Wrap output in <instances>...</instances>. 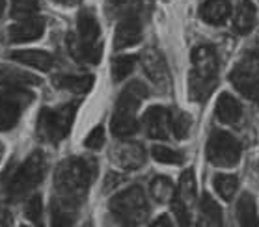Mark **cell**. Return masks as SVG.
Instances as JSON below:
<instances>
[{"label":"cell","mask_w":259,"mask_h":227,"mask_svg":"<svg viewBox=\"0 0 259 227\" xmlns=\"http://www.w3.org/2000/svg\"><path fill=\"white\" fill-rule=\"evenodd\" d=\"M23 227H26V225H23Z\"/></svg>","instance_id":"cell-44"},{"label":"cell","mask_w":259,"mask_h":227,"mask_svg":"<svg viewBox=\"0 0 259 227\" xmlns=\"http://www.w3.org/2000/svg\"><path fill=\"white\" fill-rule=\"evenodd\" d=\"M56 4H62V6H73V4H77L78 0H54Z\"/></svg>","instance_id":"cell-39"},{"label":"cell","mask_w":259,"mask_h":227,"mask_svg":"<svg viewBox=\"0 0 259 227\" xmlns=\"http://www.w3.org/2000/svg\"><path fill=\"white\" fill-rule=\"evenodd\" d=\"M77 106V103H67L58 108H43L39 114V130L49 142L58 144L69 134Z\"/></svg>","instance_id":"cell-4"},{"label":"cell","mask_w":259,"mask_h":227,"mask_svg":"<svg viewBox=\"0 0 259 227\" xmlns=\"http://www.w3.org/2000/svg\"><path fill=\"white\" fill-rule=\"evenodd\" d=\"M13 62L39 71H51L54 65L53 54H49L47 51H34V49H23V51H13L8 54Z\"/></svg>","instance_id":"cell-14"},{"label":"cell","mask_w":259,"mask_h":227,"mask_svg":"<svg viewBox=\"0 0 259 227\" xmlns=\"http://www.w3.org/2000/svg\"><path fill=\"white\" fill-rule=\"evenodd\" d=\"M32 101L34 95L26 92V87H8L6 92H0V130H12L17 125L23 108Z\"/></svg>","instance_id":"cell-7"},{"label":"cell","mask_w":259,"mask_h":227,"mask_svg":"<svg viewBox=\"0 0 259 227\" xmlns=\"http://www.w3.org/2000/svg\"><path fill=\"white\" fill-rule=\"evenodd\" d=\"M231 15V6L228 0H205L200 8V17L203 23L218 26L224 24Z\"/></svg>","instance_id":"cell-16"},{"label":"cell","mask_w":259,"mask_h":227,"mask_svg":"<svg viewBox=\"0 0 259 227\" xmlns=\"http://www.w3.org/2000/svg\"><path fill=\"white\" fill-rule=\"evenodd\" d=\"M75 223V216L73 210L67 207L54 203L53 201V214H51V227H73Z\"/></svg>","instance_id":"cell-31"},{"label":"cell","mask_w":259,"mask_h":227,"mask_svg":"<svg viewBox=\"0 0 259 227\" xmlns=\"http://www.w3.org/2000/svg\"><path fill=\"white\" fill-rule=\"evenodd\" d=\"M230 80L244 99L259 105V73H248L235 67L230 73Z\"/></svg>","instance_id":"cell-12"},{"label":"cell","mask_w":259,"mask_h":227,"mask_svg":"<svg viewBox=\"0 0 259 227\" xmlns=\"http://www.w3.org/2000/svg\"><path fill=\"white\" fill-rule=\"evenodd\" d=\"M110 212L125 227H135L142 223L147 216V201L144 190L140 187H131L116 194L110 199Z\"/></svg>","instance_id":"cell-3"},{"label":"cell","mask_w":259,"mask_h":227,"mask_svg":"<svg viewBox=\"0 0 259 227\" xmlns=\"http://www.w3.org/2000/svg\"><path fill=\"white\" fill-rule=\"evenodd\" d=\"M192 64H194V71L190 76L192 94L207 95V92L214 84V76H217L218 69V58L214 49L209 47V45L196 47L192 51Z\"/></svg>","instance_id":"cell-5"},{"label":"cell","mask_w":259,"mask_h":227,"mask_svg":"<svg viewBox=\"0 0 259 227\" xmlns=\"http://www.w3.org/2000/svg\"><path fill=\"white\" fill-rule=\"evenodd\" d=\"M214 116L222 123L228 125H235L242 116V106L241 103L233 97L231 94H220L217 99V106H214Z\"/></svg>","instance_id":"cell-17"},{"label":"cell","mask_w":259,"mask_h":227,"mask_svg":"<svg viewBox=\"0 0 259 227\" xmlns=\"http://www.w3.org/2000/svg\"><path fill=\"white\" fill-rule=\"evenodd\" d=\"M142 39V23L138 17H125L114 32V49L133 47Z\"/></svg>","instance_id":"cell-11"},{"label":"cell","mask_w":259,"mask_h":227,"mask_svg":"<svg viewBox=\"0 0 259 227\" xmlns=\"http://www.w3.org/2000/svg\"><path fill=\"white\" fill-rule=\"evenodd\" d=\"M198 194V188H196V175L192 169H187L185 173L181 175L179 179V199L183 203H192Z\"/></svg>","instance_id":"cell-28"},{"label":"cell","mask_w":259,"mask_h":227,"mask_svg":"<svg viewBox=\"0 0 259 227\" xmlns=\"http://www.w3.org/2000/svg\"><path fill=\"white\" fill-rule=\"evenodd\" d=\"M39 84V78L28 71L17 69L13 65L0 64V86L4 87H28Z\"/></svg>","instance_id":"cell-15"},{"label":"cell","mask_w":259,"mask_h":227,"mask_svg":"<svg viewBox=\"0 0 259 227\" xmlns=\"http://www.w3.org/2000/svg\"><path fill=\"white\" fill-rule=\"evenodd\" d=\"M24 216L26 220H30L32 223H39L43 216V199L41 196H32V198L26 201V207H24Z\"/></svg>","instance_id":"cell-34"},{"label":"cell","mask_w":259,"mask_h":227,"mask_svg":"<svg viewBox=\"0 0 259 227\" xmlns=\"http://www.w3.org/2000/svg\"><path fill=\"white\" fill-rule=\"evenodd\" d=\"M149 227H174V221L170 220V216L162 214L160 218H157V220H155Z\"/></svg>","instance_id":"cell-37"},{"label":"cell","mask_w":259,"mask_h":227,"mask_svg":"<svg viewBox=\"0 0 259 227\" xmlns=\"http://www.w3.org/2000/svg\"><path fill=\"white\" fill-rule=\"evenodd\" d=\"M200 209H201V214H203V220L207 221V225L222 227V223H224V220H222V209H220V205H218L209 194H205V196L201 198Z\"/></svg>","instance_id":"cell-25"},{"label":"cell","mask_w":259,"mask_h":227,"mask_svg":"<svg viewBox=\"0 0 259 227\" xmlns=\"http://www.w3.org/2000/svg\"><path fill=\"white\" fill-rule=\"evenodd\" d=\"M77 30L78 39L84 41V43H97V39H99V23H97V17L90 10H82V12L78 13Z\"/></svg>","instance_id":"cell-20"},{"label":"cell","mask_w":259,"mask_h":227,"mask_svg":"<svg viewBox=\"0 0 259 227\" xmlns=\"http://www.w3.org/2000/svg\"><path fill=\"white\" fill-rule=\"evenodd\" d=\"M53 84L60 89H67L73 94H88L94 86L92 75H58L54 76Z\"/></svg>","instance_id":"cell-19"},{"label":"cell","mask_w":259,"mask_h":227,"mask_svg":"<svg viewBox=\"0 0 259 227\" xmlns=\"http://www.w3.org/2000/svg\"><path fill=\"white\" fill-rule=\"evenodd\" d=\"M110 2H114V4H119V2H123V0H110Z\"/></svg>","instance_id":"cell-42"},{"label":"cell","mask_w":259,"mask_h":227,"mask_svg":"<svg viewBox=\"0 0 259 227\" xmlns=\"http://www.w3.org/2000/svg\"><path fill=\"white\" fill-rule=\"evenodd\" d=\"M13 4V17L15 19H26V17H32L35 12H37V0H12Z\"/></svg>","instance_id":"cell-33"},{"label":"cell","mask_w":259,"mask_h":227,"mask_svg":"<svg viewBox=\"0 0 259 227\" xmlns=\"http://www.w3.org/2000/svg\"><path fill=\"white\" fill-rule=\"evenodd\" d=\"M190 127H192V117H190L187 112H177L176 116L171 117L170 128H171V132H174V136H176L177 140L187 138Z\"/></svg>","instance_id":"cell-30"},{"label":"cell","mask_w":259,"mask_h":227,"mask_svg":"<svg viewBox=\"0 0 259 227\" xmlns=\"http://www.w3.org/2000/svg\"><path fill=\"white\" fill-rule=\"evenodd\" d=\"M86 227H92V225H86Z\"/></svg>","instance_id":"cell-43"},{"label":"cell","mask_w":259,"mask_h":227,"mask_svg":"<svg viewBox=\"0 0 259 227\" xmlns=\"http://www.w3.org/2000/svg\"><path fill=\"white\" fill-rule=\"evenodd\" d=\"M151 196L157 201H171L176 198V187L168 177H155L151 183Z\"/></svg>","instance_id":"cell-27"},{"label":"cell","mask_w":259,"mask_h":227,"mask_svg":"<svg viewBox=\"0 0 259 227\" xmlns=\"http://www.w3.org/2000/svg\"><path fill=\"white\" fill-rule=\"evenodd\" d=\"M2 155H4V146L0 144V160H2Z\"/></svg>","instance_id":"cell-41"},{"label":"cell","mask_w":259,"mask_h":227,"mask_svg":"<svg viewBox=\"0 0 259 227\" xmlns=\"http://www.w3.org/2000/svg\"><path fill=\"white\" fill-rule=\"evenodd\" d=\"M105 144V128L97 125L90 130V134L86 136V140H84V146L88 147V149H101Z\"/></svg>","instance_id":"cell-36"},{"label":"cell","mask_w":259,"mask_h":227,"mask_svg":"<svg viewBox=\"0 0 259 227\" xmlns=\"http://www.w3.org/2000/svg\"><path fill=\"white\" fill-rule=\"evenodd\" d=\"M119 164L127 169H136L144 162V151H142L140 146H136V144H129V146H123L119 149Z\"/></svg>","instance_id":"cell-26"},{"label":"cell","mask_w":259,"mask_h":227,"mask_svg":"<svg viewBox=\"0 0 259 227\" xmlns=\"http://www.w3.org/2000/svg\"><path fill=\"white\" fill-rule=\"evenodd\" d=\"M147 97V87L142 82H133L125 87L123 92L119 94V99L116 103V110L118 114L123 116H136V110L140 103Z\"/></svg>","instance_id":"cell-10"},{"label":"cell","mask_w":259,"mask_h":227,"mask_svg":"<svg viewBox=\"0 0 259 227\" xmlns=\"http://www.w3.org/2000/svg\"><path fill=\"white\" fill-rule=\"evenodd\" d=\"M142 121H144V127H146V132L149 134V138H155V140H166L168 138L171 117L170 112L166 110L164 106L147 108Z\"/></svg>","instance_id":"cell-8"},{"label":"cell","mask_w":259,"mask_h":227,"mask_svg":"<svg viewBox=\"0 0 259 227\" xmlns=\"http://www.w3.org/2000/svg\"><path fill=\"white\" fill-rule=\"evenodd\" d=\"M92 177H94V169L82 158H73L64 162L56 175V188L60 192V198L58 201L54 199V203L73 210L82 201L84 194L88 192Z\"/></svg>","instance_id":"cell-1"},{"label":"cell","mask_w":259,"mask_h":227,"mask_svg":"<svg viewBox=\"0 0 259 227\" xmlns=\"http://www.w3.org/2000/svg\"><path fill=\"white\" fill-rule=\"evenodd\" d=\"M45 32V23L39 17H26L8 28V39L12 43H30L39 39Z\"/></svg>","instance_id":"cell-9"},{"label":"cell","mask_w":259,"mask_h":227,"mask_svg":"<svg viewBox=\"0 0 259 227\" xmlns=\"http://www.w3.org/2000/svg\"><path fill=\"white\" fill-rule=\"evenodd\" d=\"M10 221H12V214H10V210H8L6 207H0V225L6 227Z\"/></svg>","instance_id":"cell-38"},{"label":"cell","mask_w":259,"mask_h":227,"mask_svg":"<svg viewBox=\"0 0 259 227\" xmlns=\"http://www.w3.org/2000/svg\"><path fill=\"white\" fill-rule=\"evenodd\" d=\"M237 218L242 227H259V214L252 194H242L237 201Z\"/></svg>","instance_id":"cell-21"},{"label":"cell","mask_w":259,"mask_h":227,"mask_svg":"<svg viewBox=\"0 0 259 227\" xmlns=\"http://www.w3.org/2000/svg\"><path fill=\"white\" fill-rule=\"evenodd\" d=\"M136 56L133 54H125V56H118V58L112 62V76L114 80H123L133 73L136 65Z\"/></svg>","instance_id":"cell-29"},{"label":"cell","mask_w":259,"mask_h":227,"mask_svg":"<svg viewBox=\"0 0 259 227\" xmlns=\"http://www.w3.org/2000/svg\"><path fill=\"white\" fill-rule=\"evenodd\" d=\"M10 175H4V190L10 196V199H21L26 194H30L45 175V157L41 151H34L24 160L17 169H8Z\"/></svg>","instance_id":"cell-2"},{"label":"cell","mask_w":259,"mask_h":227,"mask_svg":"<svg viewBox=\"0 0 259 227\" xmlns=\"http://www.w3.org/2000/svg\"><path fill=\"white\" fill-rule=\"evenodd\" d=\"M4 10H6V0H0V19L4 15Z\"/></svg>","instance_id":"cell-40"},{"label":"cell","mask_w":259,"mask_h":227,"mask_svg":"<svg viewBox=\"0 0 259 227\" xmlns=\"http://www.w3.org/2000/svg\"><path fill=\"white\" fill-rule=\"evenodd\" d=\"M257 19V8L252 0H241L235 8V15H233V28L239 34H248L253 28Z\"/></svg>","instance_id":"cell-18"},{"label":"cell","mask_w":259,"mask_h":227,"mask_svg":"<svg viewBox=\"0 0 259 227\" xmlns=\"http://www.w3.org/2000/svg\"><path fill=\"white\" fill-rule=\"evenodd\" d=\"M207 158L218 168H231L241 160V142L226 130H214L207 142Z\"/></svg>","instance_id":"cell-6"},{"label":"cell","mask_w":259,"mask_h":227,"mask_svg":"<svg viewBox=\"0 0 259 227\" xmlns=\"http://www.w3.org/2000/svg\"><path fill=\"white\" fill-rule=\"evenodd\" d=\"M69 51L78 62H84V64H97L103 54V47L99 43H84L80 39L73 41V49Z\"/></svg>","instance_id":"cell-22"},{"label":"cell","mask_w":259,"mask_h":227,"mask_svg":"<svg viewBox=\"0 0 259 227\" xmlns=\"http://www.w3.org/2000/svg\"><path fill=\"white\" fill-rule=\"evenodd\" d=\"M151 155L160 164H181L185 160V157H183L181 153L174 151V149H170V147L166 146H153L151 147Z\"/></svg>","instance_id":"cell-32"},{"label":"cell","mask_w":259,"mask_h":227,"mask_svg":"<svg viewBox=\"0 0 259 227\" xmlns=\"http://www.w3.org/2000/svg\"><path fill=\"white\" fill-rule=\"evenodd\" d=\"M110 128L118 138H129L138 130V119L136 116H123L114 112L112 119H110Z\"/></svg>","instance_id":"cell-23"},{"label":"cell","mask_w":259,"mask_h":227,"mask_svg":"<svg viewBox=\"0 0 259 227\" xmlns=\"http://www.w3.org/2000/svg\"><path fill=\"white\" fill-rule=\"evenodd\" d=\"M171 212L176 216V221L179 223V227H190L189 209H187V205L183 203L179 198L171 199Z\"/></svg>","instance_id":"cell-35"},{"label":"cell","mask_w":259,"mask_h":227,"mask_svg":"<svg viewBox=\"0 0 259 227\" xmlns=\"http://www.w3.org/2000/svg\"><path fill=\"white\" fill-rule=\"evenodd\" d=\"M212 187L224 201H231L239 188V179L230 173H217L212 177Z\"/></svg>","instance_id":"cell-24"},{"label":"cell","mask_w":259,"mask_h":227,"mask_svg":"<svg viewBox=\"0 0 259 227\" xmlns=\"http://www.w3.org/2000/svg\"><path fill=\"white\" fill-rule=\"evenodd\" d=\"M142 67L146 75L155 82V84H164L168 80V65H166L164 56L155 51V49H146L142 53Z\"/></svg>","instance_id":"cell-13"}]
</instances>
